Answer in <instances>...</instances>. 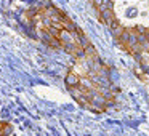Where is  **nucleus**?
<instances>
[{
  "instance_id": "nucleus-1",
  "label": "nucleus",
  "mask_w": 149,
  "mask_h": 136,
  "mask_svg": "<svg viewBox=\"0 0 149 136\" xmlns=\"http://www.w3.org/2000/svg\"><path fill=\"white\" fill-rule=\"evenodd\" d=\"M100 19L103 24H106L107 27H111L117 18H116V15H114L112 10H106V11H103V13H100Z\"/></svg>"
},
{
  "instance_id": "nucleus-4",
  "label": "nucleus",
  "mask_w": 149,
  "mask_h": 136,
  "mask_svg": "<svg viewBox=\"0 0 149 136\" xmlns=\"http://www.w3.org/2000/svg\"><path fill=\"white\" fill-rule=\"evenodd\" d=\"M109 31H111V34H112L116 39H119V37L122 35V32H123V27H122V24H120V21H119V19L114 21L112 26L109 27Z\"/></svg>"
},
{
  "instance_id": "nucleus-3",
  "label": "nucleus",
  "mask_w": 149,
  "mask_h": 136,
  "mask_svg": "<svg viewBox=\"0 0 149 136\" xmlns=\"http://www.w3.org/2000/svg\"><path fill=\"white\" fill-rule=\"evenodd\" d=\"M58 40H59V43H61V46H63V45H69V43H75V42H74V37H72V34L68 32V31H64V29L59 31Z\"/></svg>"
},
{
  "instance_id": "nucleus-6",
  "label": "nucleus",
  "mask_w": 149,
  "mask_h": 136,
  "mask_svg": "<svg viewBox=\"0 0 149 136\" xmlns=\"http://www.w3.org/2000/svg\"><path fill=\"white\" fill-rule=\"evenodd\" d=\"M130 34H132V29H123V32H122V35L119 37V43H122L123 46H127L128 45V40H130Z\"/></svg>"
},
{
  "instance_id": "nucleus-7",
  "label": "nucleus",
  "mask_w": 149,
  "mask_h": 136,
  "mask_svg": "<svg viewBox=\"0 0 149 136\" xmlns=\"http://www.w3.org/2000/svg\"><path fill=\"white\" fill-rule=\"evenodd\" d=\"M135 31H136V34H148V29H146V27H143V26H138Z\"/></svg>"
},
{
  "instance_id": "nucleus-2",
  "label": "nucleus",
  "mask_w": 149,
  "mask_h": 136,
  "mask_svg": "<svg viewBox=\"0 0 149 136\" xmlns=\"http://www.w3.org/2000/svg\"><path fill=\"white\" fill-rule=\"evenodd\" d=\"M66 87H68V90L69 88H77L79 85H80V77H79L75 72H69L68 75H66Z\"/></svg>"
},
{
  "instance_id": "nucleus-5",
  "label": "nucleus",
  "mask_w": 149,
  "mask_h": 136,
  "mask_svg": "<svg viewBox=\"0 0 149 136\" xmlns=\"http://www.w3.org/2000/svg\"><path fill=\"white\" fill-rule=\"evenodd\" d=\"M13 133V126L7 122H0V136H10Z\"/></svg>"
}]
</instances>
